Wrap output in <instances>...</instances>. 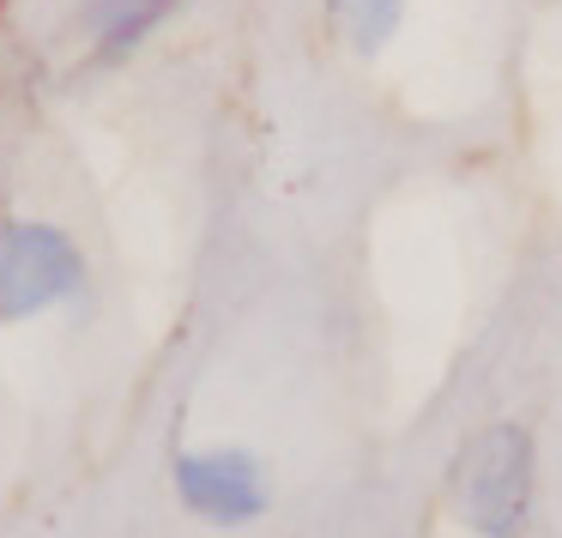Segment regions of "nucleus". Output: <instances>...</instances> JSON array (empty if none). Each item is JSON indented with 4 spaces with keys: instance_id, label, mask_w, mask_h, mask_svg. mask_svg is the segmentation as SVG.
Listing matches in <instances>:
<instances>
[{
    "instance_id": "f257e3e1",
    "label": "nucleus",
    "mask_w": 562,
    "mask_h": 538,
    "mask_svg": "<svg viewBox=\"0 0 562 538\" xmlns=\"http://www.w3.org/2000/svg\"><path fill=\"white\" fill-rule=\"evenodd\" d=\"M532 436L520 424H490L484 436L465 441L453 460V508L484 538H520L532 514Z\"/></svg>"
},
{
    "instance_id": "f03ea898",
    "label": "nucleus",
    "mask_w": 562,
    "mask_h": 538,
    "mask_svg": "<svg viewBox=\"0 0 562 538\" xmlns=\"http://www.w3.org/2000/svg\"><path fill=\"white\" fill-rule=\"evenodd\" d=\"M79 255L49 224H7L0 231V321H25L37 309L74 296Z\"/></svg>"
},
{
    "instance_id": "7ed1b4c3",
    "label": "nucleus",
    "mask_w": 562,
    "mask_h": 538,
    "mask_svg": "<svg viewBox=\"0 0 562 538\" xmlns=\"http://www.w3.org/2000/svg\"><path fill=\"white\" fill-rule=\"evenodd\" d=\"M176 490L194 514L218 526H236V520H255L267 508V484H260V466L236 448H218V453H188L176 466Z\"/></svg>"
},
{
    "instance_id": "20e7f679",
    "label": "nucleus",
    "mask_w": 562,
    "mask_h": 538,
    "mask_svg": "<svg viewBox=\"0 0 562 538\" xmlns=\"http://www.w3.org/2000/svg\"><path fill=\"white\" fill-rule=\"evenodd\" d=\"M327 13H333V25L351 37V49H363V55H375L381 43L400 31V13H405V0H327Z\"/></svg>"
},
{
    "instance_id": "39448f33",
    "label": "nucleus",
    "mask_w": 562,
    "mask_h": 538,
    "mask_svg": "<svg viewBox=\"0 0 562 538\" xmlns=\"http://www.w3.org/2000/svg\"><path fill=\"white\" fill-rule=\"evenodd\" d=\"M164 7H170V0H91L86 7V19L91 25H98V37H103V49H127V43L139 37V31L151 25V19L164 13Z\"/></svg>"
}]
</instances>
